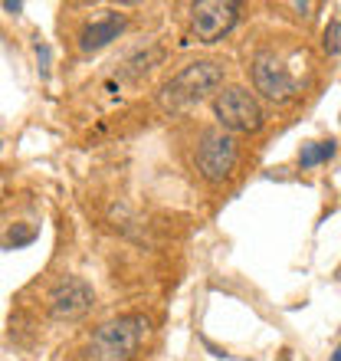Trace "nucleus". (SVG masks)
<instances>
[{
    "instance_id": "3",
    "label": "nucleus",
    "mask_w": 341,
    "mask_h": 361,
    "mask_svg": "<svg viewBox=\"0 0 341 361\" xmlns=\"http://www.w3.org/2000/svg\"><path fill=\"white\" fill-rule=\"evenodd\" d=\"M213 115L227 132H259L263 128V105L256 102V95L243 86H230L213 99Z\"/></svg>"
},
{
    "instance_id": "7",
    "label": "nucleus",
    "mask_w": 341,
    "mask_h": 361,
    "mask_svg": "<svg viewBox=\"0 0 341 361\" xmlns=\"http://www.w3.org/2000/svg\"><path fill=\"white\" fill-rule=\"evenodd\" d=\"M253 82L269 102H289L295 95V79L273 53H259L253 59Z\"/></svg>"
},
{
    "instance_id": "8",
    "label": "nucleus",
    "mask_w": 341,
    "mask_h": 361,
    "mask_svg": "<svg viewBox=\"0 0 341 361\" xmlns=\"http://www.w3.org/2000/svg\"><path fill=\"white\" fill-rule=\"evenodd\" d=\"M122 30H125V13H118V10H105L102 17H95L92 23L82 30L79 47H82V53H95V49L108 47L112 39H118Z\"/></svg>"
},
{
    "instance_id": "2",
    "label": "nucleus",
    "mask_w": 341,
    "mask_h": 361,
    "mask_svg": "<svg viewBox=\"0 0 341 361\" xmlns=\"http://www.w3.org/2000/svg\"><path fill=\"white\" fill-rule=\"evenodd\" d=\"M151 332V322L144 315H118L112 322H105L92 335V355L95 361H132V355L142 348V342Z\"/></svg>"
},
{
    "instance_id": "11",
    "label": "nucleus",
    "mask_w": 341,
    "mask_h": 361,
    "mask_svg": "<svg viewBox=\"0 0 341 361\" xmlns=\"http://www.w3.org/2000/svg\"><path fill=\"white\" fill-rule=\"evenodd\" d=\"M338 49H341V23L332 20L328 30H325V53H338Z\"/></svg>"
},
{
    "instance_id": "10",
    "label": "nucleus",
    "mask_w": 341,
    "mask_h": 361,
    "mask_svg": "<svg viewBox=\"0 0 341 361\" xmlns=\"http://www.w3.org/2000/svg\"><path fill=\"white\" fill-rule=\"evenodd\" d=\"M335 154V142H312V145H302V152H299V164L302 168H315V164H325L328 158Z\"/></svg>"
},
{
    "instance_id": "6",
    "label": "nucleus",
    "mask_w": 341,
    "mask_h": 361,
    "mask_svg": "<svg viewBox=\"0 0 341 361\" xmlns=\"http://www.w3.org/2000/svg\"><path fill=\"white\" fill-rule=\"evenodd\" d=\"M92 302H95L92 286L85 283V279H79V276H66L63 283H56L49 289V312H53V319H59V322H76V319H82V315L92 309Z\"/></svg>"
},
{
    "instance_id": "5",
    "label": "nucleus",
    "mask_w": 341,
    "mask_h": 361,
    "mask_svg": "<svg viewBox=\"0 0 341 361\" xmlns=\"http://www.w3.org/2000/svg\"><path fill=\"white\" fill-rule=\"evenodd\" d=\"M194 37L200 43H217L237 27L240 20V4L233 0H204L194 4Z\"/></svg>"
},
{
    "instance_id": "4",
    "label": "nucleus",
    "mask_w": 341,
    "mask_h": 361,
    "mask_svg": "<svg viewBox=\"0 0 341 361\" xmlns=\"http://www.w3.org/2000/svg\"><path fill=\"white\" fill-rule=\"evenodd\" d=\"M237 168V142L227 132H204L197 145V171L207 180H223Z\"/></svg>"
},
{
    "instance_id": "12",
    "label": "nucleus",
    "mask_w": 341,
    "mask_h": 361,
    "mask_svg": "<svg viewBox=\"0 0 341 361\" xmlns=\"http://www.w3.org/2000/svg\"><path fill=\"white\" fill-rule=\"evenodd\" d=\"M4 10H10V13H20V10H23V4H10V0H7V4H4Z\"/></svg>"
},
{
    "instance_id": "1",
    "label": "nucleus",
    "mask_w": 341,
    "mask_h": 361,
    "mask_svg": "<svg viewBox=\"0 0 341 361\" xmlns=\"http://www.w3.org/2000/svg\"><path fill=\"white\" fill-rule=\"evenodd\" d=\"M220 86H223V66L213 59H197L180 73H174L161 86V105L168 112H180V109L207 99L210 92H217Z\"/></svg>"
},
{
    "instance_id": "9",
    "label": "nucleus",
    "mask_w": 341,
    "mask_h": 361,
    "mask_svg": "<svg viewBox=\"0 0 341 361\" xmlns=\"http://www.w3.org/2000/svg\"><path fill=\"white\" fill-rule=\"evenodd\" d=\"M161 56H164V53H161L158 47L135 53V56L125 63V76H128V79H138V76H144V73H151V69L161 63Z\"/></svg>"
},
{
    "instance_id": "13",
    "label": "nucleus",
    "mask_w": 341,
    "mask_h": 361,
    "mask_svg": "<svg viewBox=\"0 0 341 361\" xmlns=\"http://www.w3.org/2000/svg\"><path fill=\"white\" fill-rule=\"evenodd\" d=\"M332 361H341V345H338V352H335V358Z\"/></svg>"
}]
</instances>
